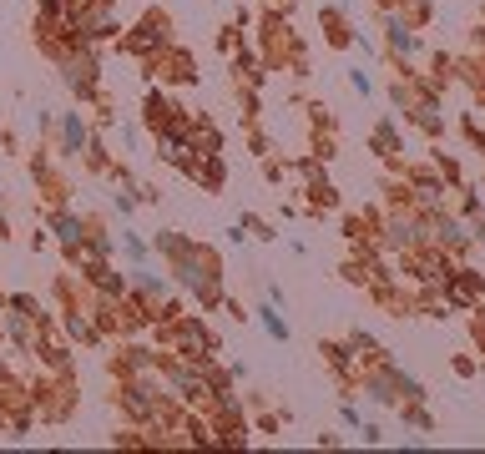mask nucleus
I'll use <instances>...</instances> for the list:
<instances>
[{
	"label": "nucleus",
	"mask_w": 485,
	"mask_h": 454,
	"mask_svg": "<svg viewBox=\"0 0 485 454\" xmlns=\"http://www.w3.org/2000/svg\"><path fill=\"white\" fill-rule=\"evenodd\" d=\"M61 76H66V86L76 96H96V61H91V56H66Z\"/></svg>",
	"instance_id": "4"
},
{
	"label": "nucleus",
	"mask_w": 485,
	"mask_h": 454,
	"mask_svg": "<svg viewBox=\"0 0 485 454\" xmlns=\"http://www.w3.org/2000/svg\"><path fill=\"white\" fill-rule=\"evenodd\" d=\"M329 6H334V11H339V6H344V0H329Z\"/></svg>",
	"instance_id": "15"
},
{
	"label": "nucleus",
	"mask_w": 485,
	"mask_h": 454,
	"mask_svg": "<svg viewBox=\"0 0 485 454\" xmlns=\"http://www.w3.org/2000/svg\"><path fill=\"white\" fill-rule=\"evenodd\" d=\"M61 147L76 157L81 147H91V132H86V122H81V111H66L61 117Z\"/></svg>",
	"instance_id": "6"
},
{
	"label": "nucleus",
	"mask_w": 485,
	"mask_h": 454,
	"mask_svg": "<svg viewBox=\"0 0 485 454\" xmlns=\"http://www.w3.org/2000/svg\"><path fill=\"white\" fill-rule=\"evenodd\" d=\"M385 41H390V51L400 56V61H410V56L419 51V36H414V26L405 21V11H390V16H385Z\"/></svg>",
	"instance_id": "3"
},
{
	"label": "nucleus",
	"mask_w": 485,
	"mask_h": 454,
	"mask_svg": "<svg viewBox=\"0 0 485 454\" xmlns=\"http://www.w3.org/2000/svg\"><path fill=\"white\" fill-rule=\"evenodd\" d=\"M51 227H56V238L66 243V253H76V248L86 243V227H81L76 212H56V222H51Z\"/></svg>",
	"instance_id": "7"
},
{
	"label": "nucleus",
	"mask_w": 485,
	"mask_h": 454,
	"mask_svg": "<svg viewBox=\"0 0 485 454\" xmlns=\"http://www.w3.org/2000/svg\"><path fill=\"white\" fill-rule=\"evenodd\" d=\"M349 81H354V91H364V96H369V91H374V81H369V71H354V76H349Z\"/></svg>",
	"instance_id": "13"
},
{
	"label": "nucleus",
	"mask_w": 485,
	"mask_h": 454,
	"mask_svg": "<svg viewBox=\"0 0 485 454\" xmlns=\"http://www.w3.org/2000/svg\"><path fill=\"white\" fill-rule=\"evenodd\" d=\"M385 243H390V248H405V253H419V248L429 243V238H424V217H419V212H390Z\"/></svg>",
	"instance_id": "2"
},
{
	"label": "nucleus",
	"mask_w": 485,
	"mask_h": 454,
	"mask_svg": "<svg viewBox=\"0 0 485 454\" xmlns=\"http://www.w3.org/2000/svg\"><path fill=\"white\" fill-rule=\"evenodd\" d=\"M374 147H380V157H395V152H400V137H395V127H390V122L374 132Z\"/></svg>",
	"instance_id": "9"
},
{
	"label": "nucleus",
	"mask_w": 485,
	"mask_h": 454,
	"mask_svg": "<svg viewBox=\"0 0 485 454\" xmlns=\"http://www.w3.org/2000/svg\"><path fill=\"white\" fill-rule=\"evenodd\" d=\"M127 46H132V51H142V56H147V51H157V46H167V16H152L137 36H127Z\"/></svg>",
	"instance_id": "5"
},
{
	"label": "nucleus",
	"mask_w": 485,
	"mask_h": 454,
	"mask_svg": "<svg viewBox=\"0 0 485 454\" xmlns=\"http://www.w3.org/2000/svg\"><path fill=\"white\" fill-rule=\"evenodd\" d=\"M157 253L172 258V273H177V283H182L192 298H202V303H223L218 258H212L207 248H197V243H187V238H177V233H162V238H157Z\"/></svg>",
	"instance_id": "1"
},
{
	"label": "nucleus",
	"mask_w": 485,
	"mask_h": 454,
	"mask_svg": "<svg viewBox=\"0 0 485 454\" xmlns=\"http://www.w3.org/2000/svg\"><path fill=\"white\" fill-rule=\"evenodd\" d=\"M258 323H263V333L273 338V344H288V323L278 318V303H263L258 308Z\"/></svg>",
	"instance_id": "8"
},
{
	"label": "nucleus",
	"mask_w": 485,
	"mask_h": 454,
	"mask_svg": "<svg viewBox=\"0 0 485 454\" xmlns=\"http://www.w3.org/2000/svg\"><path fill=\"white\" fill-rule=\"evenodd\" d=\"M66 328H71V333H76V338H91V323H86V318H81V313H71V318H66Z\"/></svg>",
	"instance_id": "12"
},
{
	"label": "nucleus",
	"mask_w": 485,
	"mask_h": 454,
	"mask_svg": "<svg viewBox=\"0 0 485 454\" xmlns=\"http://www.w3.org/2000/svg\"><path fill=\"white\" fill-rule=\"evenodd\" d=\"M117 212H122V217L137 212V197H132V192H117Z\"/></svg>",
	"instance_id": "14"
},
{
	"label": "nucleus",
	"mask_w": 485,
	"mask_h": 454,
	"mask_svg": "<svg viewBox=\"0 0 485 454\" xmlns=\"http://www.w3.org/2000/svg\"><path fill=\"white\" fill-rule=\"evenodd\" d=\"M122 248H127V258H132L137 268L147 263V243H142V238H132V233H122Z\"/></svg>",
	"instance_id": "10"
},
{
	"label": "nucleus",
	"mask_w": 485,
	"mask_h": 454,
	"mask_svg": "<svg viewBox=\"0 0 485 454\" xmlns=\"http://www.w3.org/2000/svg\"><path fill=\"white\" fill-rule=\"evenodd\" d=\"M405 419H410L414 429H435V419H429L424 409H414V399H410V409H405Z\"/></svg>",
	"instance_id": "11"
}]
</instances>
